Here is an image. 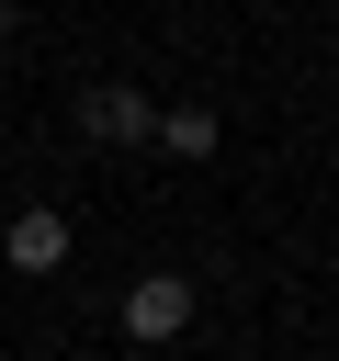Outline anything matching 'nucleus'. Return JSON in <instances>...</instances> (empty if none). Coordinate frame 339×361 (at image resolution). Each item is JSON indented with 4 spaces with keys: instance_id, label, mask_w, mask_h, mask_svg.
I'll list each match as a JSON object with an SVG mask.
<instances>
[{
    "instance_id": "1",
    "label": "nucleus",
    "mask_w": 339,
    "mask_h": 361,
    "mask_svg": "<svg viewBox=\"0 0 339 361\" xmlns=\"http://www.w3.org/2000/svg\"><path fill=\"white\" fill-rule=\"evenodd\" d=\"M79 135H90V147H147V135H158V102H136L124 79H90V90H79Z\"/></svg>"
},
{
    "instance_id": "2",
    "label": "nucleus",
    "mask_w": 339,
    "mask_h": 361,
    "mask_svg": "<svg viewBox=\"0 0 339 361\" xmlns=\"http://www.w3.org/2000/svg\"><path fill=\"white\" fill-rule=\"evenodd\" d=\"M181 327H192V282H181V271H147V282L124 293V338H136V350H170Z\"/></svg>"
},
{
    "instance_id": "3",
    "label": "nucleus",
    "mask_w": 339,
    "mask_h": 361,
    "mask_svg": "<svg viewBox=\"0 0 339 361\" xmlns=\"http://www.w3.org/2000/svg\"><path fill=\"white\" fill-rule=\"evenodd\" d=\"M0 259H11V271H34V282H45V271H56V259H68V214H56V203H23V214H11V226H0Z\"/></svg>"
},
{
    "instance_id": "4",
    "label": "nucleus",
    "mask_w": 339,
    "mask_h": 361,
    "mask_svg": "<svg viewBox=\"0 0 339 361\" xmlns=\"http://www.w3.org/2000/svg\"><path fill=\"white\" fill-rule=\"evenodd\" d=\"M158 147H170V158H215V147H226V113H203V102H170V113H158Z\"/></svg>"
},
{
    "instance_id": "5",
    "label": "nucleus",
    "mask_w": 339,
    "mask_h": 361,
    "mask_svg": "<svg viewBox=\"0 0 339 361\" xmlns=\"http://www.w3.org/2000/svg\"><path fill=\"white\" fill-rule=\"evenodd\" d=\"M11 23H23V0H0V34H11Z\"/></svg>"
}]
</instances>
